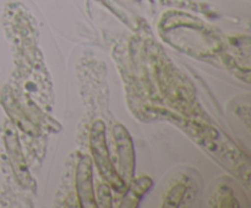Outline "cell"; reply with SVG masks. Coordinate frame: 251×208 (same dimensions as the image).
Returning a JSON list of instances; mask_svg holds the SVG:
<instances>
[{
    "label": "cell",
    "mask_w": 251,
    "mask_h": 208,
    "mask_svg": "<svg viewBox=\"0 0 251 208\" xmlns=\"http://www.w3.org/2000/svg\"><path fill=\"white\" fill-rule=\"evenodd\" d=\"M96 201H97V207H112V187L107 183L100 184L98 186L97 193H96Z\"/></svg>",
    "instance_id": "obj_9"
},
{
    "label": "cell",
    "mask_w": 251,
    "mask_h": 208,
    "mask_svg": "<svg viewBox=\"0 0 251 208\" xmlns=\"http://www.w3.org/2000/svg\"><path fill=\"white\" fill-rule=\"evenodd\" d=\"M186 186L184 184H176L171 190L168 191L164 200V207H179L181 201L184 200L186 195Z\"/></svg>",
    "instance_id": "obj_8"
},
{
    "label": "cell",
    "mask_w": 251,
    "mask_h": 208,
    "mask_svg": "<svg viewBox=\"0 0 251 208\" xmlns=\"http://www.w3.org/2000/svg\"><path fill=\"white\" fill-rule=\"evenodd\" d=\"M90 147L92 152V161H95L96 166L105 183L112 187V190L125 193L127 185L119 175L110 159L105 139V126L102 120H96L93 122L90 134Z\"/></svg>",
    "instance_id": "obj_2"
},
{
    "label": "cell",
    "mask_w": 251,
    "mask_h": 208,
    "mask_svg": "<svg viewBox=\"0 0 251 208\" xmlns=\"http://www.w3.org/2000/svg\"><path fill=\"white\" fill-rule=\"evenodd\" d=\"M4 142L6 148L7 157H9L10 165H11L14 175L20 185L25 188L34 191L36 188V181L33 180L32 175L29 174L28 166L26 164L24 152H22L21 144H20L19 135L15 129L12 122H7L4 127Z\"/></svg>",
    "instance_id": "obj_3"
},
{
    "label": "cell",
    "mask_w": 251,
    "mask_h": 208,
    "mask_svg": "<svg viewBox=\"0 0 251 208\" xmlns=\"http://www.w3.org/2000/svg\"><path fill=\"white\" fill-rule=\"evenodd\" d=\"M113 136L117 144L119 156V175L124 183L129 184L134 180L135 174V149L129 131L122 124H115L113 127Z\"/></svg>",
    "instance_id": "obj_4"
},
{
    "label": "cell",
    "mask_w": 251,
    "mask_h": 208,
    "mask_svg": "<svg viewBox=\"0 0 251 208\" xmlns=\"http://www.w3.org/2000/svg\"><path fill=\"white\" fill-rule=\"evenodd\" d=\"M76 192L81 208H96L95 187H93V161L88 154L81 157L76 169Z\"/></svg>",
    "instance_id": "obj_5"
},
{
    "label": "cell",
    "mask_w": 251,
    "mask_h": 208,
    "mask_svg": "<svg viewBox=\"0 0 251 208\" xmlns=\"http://www.w3.org/2000/svg\"><path fill=\"white\" fill-rule=\"evenodd\" d=\"M181 127L188 132L191 139H195L218 164L225 166L235 176L249 184L250 161L239 148L230 141L223 132L218 131L213 126H208L200 122L185 121L183 120Z\"/></svg>",
    "instance_id": "obj_1"
},
{
    "label": "cell",
    "mask_w": 251,
    "mask_h": 208,
    "mask_svg": "<svg viewBox=\"0 0 251 208\" xmlns=\"http://www.w3.org/2000/svg\"><path fill=\"white\" fill-rule=\"evenodd\" d=\"M153 185V181L149 176H140L135 179L129 184L126 191H125V197L123 201V207H136L145 193L150 190Z\"/></svg>",
    "instance_id": "obj_7"
},
{
    "label": "cell",
    "mask_w": 251,
    "mask_h": 208,
    "mask_svg": "<svg viewBox=\"0 0 251 208\" xmlns=\"http://www.w3.org/2000/svg\"><path fill=\"white\" fill-rule=\"evenodd\" d=\"M0 102H1L2 108L7 113L10 119L12 120V124L17 125L25 132H27L29 135H33V136L39 134L36 125L32 121H29L28 117L24 113V110L21 109L20 104L17 103L16 98H15L14 92H12V90L9 86H4L2 87L1 92H0Z\"/></svg>",
    "instance_id": "obj_6"
}]
</instances>
